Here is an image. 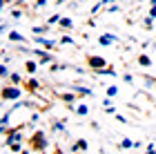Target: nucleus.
I'll use <instances>...</instances> for the list:
<instances>
[{"instance_id": "obj_1", "label": "nucleus", "mask_w": 156, "mask_h": 154, "mask_svg": "<svg viewBox=\"0 0 156 154\" xmlns=\"http://www.w3.org/2000/svg\"><path fill=\"white\" fill-rule=\"evenodd\" d=\"M0 96H2L5 101H18L20 98V89L18 87H5L2 92H0Z\"/></svg>"}, {"instance_id": "obj_2", "label": "nucleus", "mask_w": 156, "mask_h": 154, "mask_svg": "<svg viewBox=\"0 0 156 154\" xmlns=\"http://www.w3.org/2000/svg\"><path fill=\"white\" fill-rule=\"evenodd\" d=\"M87 63H89V67H91V69H103V67H107L105 58H101V56H89Z\"/></svg>"}, {"instance_id": "obj_3", "label": "nucleus", "mask_w": 156, "mask_h": 154, "mask_svg": "<svg viewBox=\"0 0 156 154\" xmlns=\"http://www.w3.org/2000/svg\"><path fill=\"white\" fill-rule=\"evenodd\" d=\"M36 43H38V45H42V47H47V49H54V47H56V43H54V40L42 38V36H36Z\"/></svg>"}, {"instance_id": "obj_4", "label": "nucleus", "mask_w": 156, "mask_h": 154, "mask_svg": "<svg viewBox=\"0 0 156 154\" xmlns=\"http://www.w3.org/2000/svg\"><path fill=\"white\" fill-rule=\"evenodd\" d=\"M36 54L40 56V63H51V60H54L51 54H47V52H42V49H36Z\"/></svg>"}, {"instance_id": "obj_5", "label": "nucleus", "mask_w": 156, "mask_h": 154, "mask_svg": "<svg viewBox=\"0 0 156 154\" xmlns=\"http://www.w3.org/2000/svg\"><path fill=\"white\" fill-rule=\"evenodd\" d=\"M34 143H36L40 150H45V148H47V141H45V136H42V134H36V136H34Z\"/></svg>"}, {"instance_id": "obj_6", "label": "nucleus", "mask_w": 156, "mask_h": 154, "mask_svg": "<svg viewBox=\"0 0 156 154\" xmlns=\"http://www.w3.org/2000/svg\"><path fill=\"white\" fill-rule=\"evenodd\" d=\"M11 143H20V132H11L7 136V145H11Z\"/></svg>"}, {"instance_id": "obj_7", "label": "nucleus", "mask_w": 156, "mask_h": 154, "mask_svg": "<svg viewBox=\"0 0 156 154\" xmlns=\"http://www.w3.org/2000/svg\"><path fill=\"white\" fill-rule=\"evenodd\" d=\"M114 36H101V38H98V43H101V45H112V43H114Z\"/></svg>"}, {"instance_id": "obj_8", "label": "nucleus", "mask_w": 156, "mask_h": 154, "mask_svg": "<svg viewBox=\"0 0 156 154\" xmlns=\"http://www.w3.org/2000/svg\"><path fill=\"white\" fill-rule=\"evenodd\" d=\"M27 72H29V74H34V72H36V69H38V63H34V60H27Z\"/></svg>"}, {"instance_id": "obj_9", "label": "nucleus", "mask_w": 156, "mask_h": 154, "mask_svg": "<svg viewBox=\"0 0 156 154\" xmlns=\"http://www.w3.org/2000/svg\"><path fill=\"white\" fill-rule=\"evenodd\" d=\"M58 23H60V27H65V29H69V27L74 25V23H72V18H60Z\"/></svg>"}, {"instance_id": "obj_10", "label": "nucleus", "mask_w": 156, "mask_h": 154, "mask_svg": "<svg viewBox=\"0 0 156 154\" xmlns=\"http://www.w3.org/2000/svg\"><path fill=\"white\" fill-rule=\"evenodd\" d=\"M138 63H140L143 67H150V65H152V60L147 58V56H138Z\"/></svg>"}, {"instance_id": "obj_11", "label": "nucleus", "mask_w": 156, "mask_h": 154, "mask_svg": "<svg viewBox=\"0 0 156 154\" xmlns=\"http://www.w3.org/2000/svg\"><path fill=\"white\" fill-rule=\"evenodd\" d=\"M9 38H11V40H18V43H23V40H25L18 31H11V34H9Z\"/></svg>"}, {"instance_id": "obj_12", "label": "nucleus", "mask_w": 156, "mask_h": 154, "mask_svg": "<svg viewBox=\"0 0 156 154\" xmlns=\"http://www.w3.org/2000/svg\"><path fill=\"white\" fill-rule=\"evenodd\" d=\"M120 148H134V141H129V138H123V141H120Z\"/></svg>"}, {"instance_id": "obj_13", "label": "nucleus", "mask_w": 156, "mask_h": 154, "mask_svg": "<svg viewBox=\"0 0 156 154\" xmlns=\"http://www.w3.org/2000/svg\"><path fill=\"white\" fill-rule=\"evenodd\" d=\"M74 150H87V141H78L74 145Z\"/></svg>"}, {"instance_id": "obj_14", "label": "nucleus", "mask_w": 156, "mask_h": 154, "mask_svg": "<svg viewBox=\"0 0 156 154\" xmlns=\"http://www.w3.org/2000/svg\"><path fill=\"white\" fill-rule=\"evenodd\" d=\"M78 94H87V96H91V89H87V87H74Z\"/></svg>"}, {"instance_id": "obj_15", "label": "nucleus", "mask_w": 156, "mask_h": 154, "mask_svg": "<svg viewBox=\"0 0 156 154\" xmlns=\"http://www.w3.org/2000/svg\"><path fill=\"white\" fill-rule=\"evenodd\" d=\"M76 112H78L80 116H85V114H87L89 109H87V105H78V109H76Z\"/></svg>"}, {"instance_id": "obj_16", "label": "nucleus", "mask_w": 156, "mask_h": 154, "mask_svg": "<svg viewBox=\"0 0 156 154\" xmlns=\"http://www.w3.org/2000/svg\"><path fill=\"white\" fill-rule=\"evenodd\" d=\"M118 94V87H107V96L112 98V96H116Z\"/></svg>"}, {"instance_id": "obj_17", "label": "nucleus", "mask_w": 156, "mask_h": 154, "mask_svg": "<svg viewBox=\"0 0 156 154\" xmlns=\"http://www.w3.org/2000/svg\"><path fill=\"white\" fill-rule=\"evenodd\" d=\"M58 20H60V16H58V13H54V16H49V25H54V23H58Z\"/></svg>"}, {"instance_id": "obj_18", "label": "nucleus", "mask_w": 156, "mask_h": 154, "mask_svg": "<svg viewBox=\"0 0 156 154\" xmlns=\"http://www.w3.org/2000/svg\"><path fill=\"white\" fill-rule=\"evenodd\" d=\"M2 76H9V69H7L5 65H0V78H2Z\"/></svg>"}, {"instance_id": "obj_19", "label": "nucleus", "mask_w": 156, "mask_h": 154, "mask_svg": "<svg viewBox=\"0 0 156 154\" xmlns=\"http://www.w3.org/2000/svg\"><path fill=\"white\" fill-rule=\"evenodd\" d=\"M60 43H62V45H72V43H74V40H72V38H69V36H62V40H60Z\"/></svg>"}, {"instance_id": "obj_20", "label": "nucleus", "mask_w": 156, "mask_h": 154, "mask_svg": "<svg viewBox=\"0 0 156 154\" xmlns=\"http://www.w3.org/2000/svg\"><path fill=\"white\" fill-rule=\"evenodd\" d=\"M62 101H67V103H72V101H74V94H62Z\"/></svg>"}, {"instance_id": "obj_21", "label": "nucleus", "mask_w": 156, "mask_h": 154, "mask_svg": "<svg viewBox=\"0 0 156 154\" xmlns=\"http://www.w3.org/2000/svg\"><path fill=\"white\" fill-rule=\"evenodd\" d=\"M9 78H11V83H16V85H18V83H20V76H18V74H11V76H9Z\"/></svg>"}, {"instance_id": "obj_22", "label": "nucleus", "mask_w": 156, "mask_h": 154, "mask_svg": "<svg viewBox=\"0 0 156 154\" xmlns=\"http://www.w3.org/2000/svg\"><path fill=\"white\" fill-rule=\"evenodd\" d=\"M150 18H152V20L156 18V5H152V9H150Z\"/></svg>"}, {"instance_id": "obj_23", "label": "nucleus", "mask_w": 156, "mask_h": 154, "mask_svg": "<svg viewBox=\"0 0 156 154\" xmlns=\"http://www.w3.org/2000/svg\"><path fill=\"white\" fill-rule=\"evenodd\" d=\"M45 29H47V27H34V34H42Z\"/></svg>"}, {"instance_id": "obj_24", "label": "nucleus", "mask_w": 156, "mask_h": 154, "mask_svg": "<svg viewBox=\"0 0 156 154\" xmlns=\"http://www.w3.org/2000/svg\"><path fill=\"white\" fill-rule=\"evenodd\" d=\"M29 87L31 89H38V81H29Z\"/></svg>"}, {"instance_id": "obj_25", "label": "nucleus", "mask_w": 156, "mask_h": 154, "mask_svg": "<svg viewBox=\"0 0 156 154\" xmlns=\"http://www.w3.org/2000/svg\"><path fill=\"white\" fill-rule=\"evenodd\" d=\"M2 5H5V0H0V7H2Z\"/></svg>"}, {"instance_id": "obj_26", "label": "nucleus", "mask_w": 156, "mask_h": 154, "mask_svg": "<svg viewBox=\"0 0 156 154\" xmlns=\"http://www.w3.org/2000/svg\"><path fill=\"white\" fill-rule=\"evenodd\" d=\"M150 2H152V5H156V0H150Z\"/></svg>"}, {"instance_id": "obj_27", "label": "nucleus", "mask_w": 156, "mask_h": 154, "mask_svg": "<svg viewBox=\"0 0 156 154\" xmlns=\"http://www.w3.org/2000/svg\"><path fill=\"white\" fill-rule=\"evenodd\" d=\"M23 154H29V152H23Z\"/></svg>"}, {"instance_id": "obj_28", "label": "nucleus", "mask_w": 156, "mask_h": 154, "mask_svg": "<svg viewBox=\"0 0 156 154\" xmlns=\"http://www.w3.org/2000/svg\"><path fill=\"white\" fill-rule=\"evenodd\" d=\"M0 9H2V7H0Z\"/></svg>"}]
</instances>
